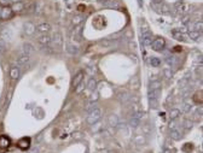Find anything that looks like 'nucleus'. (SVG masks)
I'll return each instance as SVG.
<instances>
[{
  "label": "nucleus",
  "mask_w": 203,
  "mask_h": 153,
  "mask_svg": "<svg viewBox=\"0 0 203 153\" xmlns=\"http://www.w3.org/2000/svg\"><path fill=\"white\" fill-rule=\"evenodd\" d=\"M202 29H203V23H202V21H198L196 24H195V27H194V30L195 32H198V33H201L202 32Z\"/></svg>",
  "instance_id": "34"
},
{
  "label": "nucleus",
  "mask_w": 203,
  "mask_h": 153,
  "mask_svg": "<svg viewBox=\"0 0 203 153\" xmlns=\"http://www.w3.org/2000/svg\"><path fill=\"white\" fill-rule=\"evenodd\" d=\"M163 153H169V151H167V149H166V151H165Z\"/></svg>",
  "instance_id": "57"
},
{
  "label": "nucleus",
  "mask_w": 203,
  "mask_h": 153,
  "mask_svg": "<svg viewBox=\"0 0 203 153\" xmlns=\"http://www.w3.org/2000/svg\"><path fill=\"white\" fill-rule=\"evenodd\" d=\"M152 3H154L155 5H160L162 3V0H152Z\"/></svg>",
  "instance_id": "53"
},
{
  "label": "nucleus",
  "mask_w": 203,
  "mask_h": 153,
  "mask_svg": "<svg viewBox=\"0 0 203 153\" xmlns=\"http://www.w3.org/2000/svg\"><path fill=\"white\" fill-rule=\"evenodd\" d=\"M149 62H150V64H151L152 66H155V68L161 65V60H160L158 58H156V57H151Z\"/></svg>",
  "instance_id": "28"
},
{
  "label": "nucleus",
  "mask_w": 203,
  "mask_h": 153,
  "mask_svg": "<svg viewBox=\"0 0 203 153\" xmlns=\"http://www.w3.org/2000/svg\"><path fill=\"white\" fill-rule=\"evenodd\" d=\"M103 5L106 7H110V8H119V4L115 1V0H105L103 3Z\"/></svg>",
  "instance_id": "20"
},
{
  "label": "nucleus",
  "mask_w": 203,
  "mask_h": 153,
  "mask_svg": "<svg viewBox=\"0 0 203 153\" xmlns=\"http://www.w3.org/2000/svg\"><path fill=\"white\" fill-rule=\"evenodd\" d=\"M35 29L41 34H47L50 32V29H51V25L48 23H41V24H39Z\"/></svg>",
  "instance_id": "10"
},
{
  "label": "nucleus",
  "mask_w": 203,
  "mask_h": 153,
  "mask_svg": "<svg viewBox=\"0 0 203 153\" xmlns=\"http://www.w3.org/2000/svg\"><path fill=\"white\" fill-rule=\"evenodd\" d=\"M108 123H109V126H110V127L116 128V127H117V124L120 123L119 117H117L116 115H111V116H109V118H108Z\"/></svg>",
  "instance_id": "12"
},
{
  "label": "nucleus",
  "mask_w": 203,
  "mask_h": 153,
  "mask_svg": "<svg viewBox=\"0 0 203 153\" xmlns=\"http://www.w3.org/2000/svg\"><path fill=\"white\" fill-rule=\"evenodd\" d=\"M82 21H84V17L81 16V15H76V16L73 17V24H74V25L81 24V23H82Z\"/></svg>",
  "instance_id": "27"
},
{
  "label": "nucleus",
  "mask_w": 203,
  "mask_h": 153,
  "mask_svg": "<svg viewBox=\"0 0 203 153\" xmlns=\"http://www.w3.org/2000/svg\"><path fill=\"white\" fill-rule=\"evenodd\" d=\"M166 60H167V63H168L170 66H173V65L175 64V57H168Z\"/></svg>",
  "instance_id": "43"
},
{
  "label": "nucleus",
  "mask_w": 203,
  "mask_h": 153,
  "mask_svg": "<svg viewBox=\"0 0 203 153\" xmlns=\"http://www.w3.org/2000/svg\"><path fill=\"white\" fill-rule=\"evenodd\" d=\"M97 107H98L97 103H91V104H88V105H87L86 110H87L88 112H91V111H92V110H94V109H97Z\"/></svg>",
  "instance_id": "39"
},
{
  "label": "nucleus",
  "mask_w": 203,
  "mask_h": 153,
  "mask_svg": "<svg viewBox=\"0 0 203 153\" xmlns=\"http://www.w3.org/2000/svg\"><path fill=\"white\" fill-rule=\"evenodd\" d=\"M179 87L180 88H186L187 86V78H182L181 81H179Z\"/></svg>",
  "instance_id": "38"
},
{
  "label": "nucleus",
  "mask_w": 203,
  "mask_h": 153,
  "mask_svg": "<svg viewBox=\"0 0 203 153\" xmlns=\"http://www.w3.org/2000/svg\"><path fill=\"white\" fill-rule=\"evenodd\" d=\"M116 128H119V130H120V131H125V134H128V129H127V126H126L125 123H122V124L119 123Z\"/></svg>",
  "instance_id": "37"
},
{
  "label": "nucleus",
  "mask_w": 203,
  "mask_h": 153,
  "mask_svg": "<svg viewBox=\"0 0 203 153\" xmlns=\"http://www.w3.org/2000/svg\"><path fill=\"white\" fill-rule=\"evenodd\" d=\"M189 8V5H181V7H179V13H185Z\"/></svg>",
  "instance_id": "45"
},
{
  "label": "nucleus",
  "mask_w": 203,
  "mask_h": 153,
  "mask_svg": "<svg viewBox=\"0 0 203 153\" xmlns=\"http://www.w3.org/2000/svg\"><path fill=\"white\" fill-rule=\"evenodd\" d=\"M10 146V139L6 136H0V148H7Z\"/></svg>",
  "instance_id": "19"
},
{
  "label": "nucleus",
  "mask_w": 203,
  "mask_h": 153,
  "mask_svg": "<svg viewBox=\"0 0 203 153\" xmlns=\"http://www.w3.org/2000/svg\"><path fill=\"white\" fill-rule=\"evenodd\" d=\"M180 116V110L178 109H172L170 112H169V118L173 121V119H177L178 117Z\"/></svg>",
  "instance_id": "25"
},
{
  "label": "nucleus",
  "mask_w": 203,
  "mask_h": 153,
  "mask_svg": "<svg viewBox=\"0 0 203 153\" xmlns=\"http://www.w3.org/2000/svg\"><path fill=\"white\" fill-rule=\"evenodd\" d=\"M173 36L177 40H184V37H182V34L180 32H178V30H174V32H173Z\"/></svg>",
  "instance_id": "40"
},
{
  "label": "nucleus",
  "mask_w": 203,
  "mask_h": 153,
  "mask_svg": "<svg viewBox=\"0 0 203 153\" xmlns=\"http://www.w3.org/2000/svg\"><path fill=\"white\" fill-rule=\"evenodd\" d=\"M93 127H92V131L93 133H98L102 128H103V127H102V123H100V122H97V123H94V124H92Z\"/></svg>",
  "instance_id": "35"
},
{
  "label": "nucleus",
  "mask_w": 203,
  "mask_h": 153,
  "mask_svg": "<svg viewBox=\"0 0 203 153\" xmlns=\"http://www.w3.org/2000/svg\"><path fill=\"white\" fill-rule=\"evenodd\" d=\"M100 45L103 47H109V46L113 45V42H111L110 39H104V40H102V41H100Z\"/></svg>",
  "instance_id": "36"
},
{
  "label": "nucleus",
  "mask_w": 203,
  "mask_h": 153,
  "mask_svg": "<svg viewBox=\"0 0 203 153\" xmlns=\"http://www.w3.org/2000/svg\"><path fill=\"white\" fill-rule=\"evenodd\" d=\"M82 81H84V73H82V71H80V73H77L75 75V77L73 80V87L76 88L81 82H82Z\"/></svg>",
  "instance_id": "11"
},
{
  "label": "nucleus",
  "mask_w": 203,
  "mask_h": 153,
  "mask_svg": "<svg viewBox=\"0 0 203 153\" xmlns=\"http://www.w3.org/2000/svg\"><path fill=\"white\" fill-rule=\"evenodd\" d=\"M163 75H165V77L166 78H172V77H173V71H172V69L170 68H166V69H163Z\"/></svg>",
  "instance_id": "29"
},
{
  "label": "nucleus",
  "mask_w": 203,
  "mask_h": 153,
  "mask_svg": "<svg viewBox=\"0 0 203 153\" xmlns=\"http://www.w3.org/2000/svg\"><path fill=\"white\" fill-rule=\"evenodd\" d=\"M189 17L186 16V17H184V18H182V23H184V24H187V22H189Z\"/></svg>",
  "instance_id": "51"
},
{
  "label": "nucleus",
  "mask_w": 203,
  "mask_h": 153,
  "mask_svg": "<svg viewBox=\"0 0 203 153\" xmlns=\"http://www.w3.org/2000/svg\"><path fill=\"white\" fill-rule=\"evenodd\" d=\"M15 15V12L12 11V8L10 6H4L1 10V13H0V18L1 19H10L12 18Z\"/></svg>",
  "instance_id": "5"
},
{
  "label": "nucleus",
  "mask_w": 203,
  "mask_h": 153,
  "mask_svg": "<svg viewBox=\"0 0 203 153\" xmlns=\"http://www.w3.org/2000/svg\"><path fill=\"white\" fill-rule=\"evenodd\" d=\"M81 135H82L81 133H74V134H73V137H74V139H81V137H82Z\"/></svg>",
  "instance_id": "50"
},
{
  "label": "nucleus",
  "mask_w": 203,
  "mask_h": 153,
  "mask_svg": "<svg viewBox=\"0 0 203 153\" xmlns=\"http://www.w3.org/2000/svg\"><path fill=\"white\" fill-rule=\"evenodd\" d=\"M149 103H150V106L152 109H156L157 107V100L156 99H149Z\"/></svg>",
  "instance_id": "44"
},
{
  "label": "nucleus",
  "mask_w": 203,
  "mask_h": 153,
  "mask_svg": "<svg viewBox=\"0 0 203 153\" xmlns=\"http://www.w3.org/2000/svg\"><path fill=\"white\" fill-rule=\"evenodd\" d=\"M81 32H82V24H79L76 25V28L73 30V37L76 40V41H81V39H82V36H81Z\"/></svg>",
  "instance_id": "9"
},
{
  "label": "nucleus",
  "mask_w": 203,
  "mask_h": 153,
  "mask_svg": "<svg viewBox=\"0 0 203 153\" xmlns=\"http://www.w3.org/2000/svg\"><path fill=\"white\" fill-rule=\"evenodd\" d=\"M38 42L41 46H48L51 44V37L47 34H43L38 37Z\"/></svg>",
  "instance_id": "7"
},
{
  "label": "nucleus",
  "mask_w": 203,
  "mask_h": 153,
  "mask_svg": "<svg viewBox=\"0 0 203 153\" xmlns=\"http://www.w3.org/2000/svg\"><path fill=\"white\" fill-rule=\"evenodd\" d=\"M10 77L12 80H17L19 77V69L17 66H12L11 70H10Z\"/></svg>",
  "instance_id": "18"
},
{
  "label": "nucleus",
  "mask_w": 203,
  "mask_h": 153,
  "mask_svg": "<svg viewBox=\"0 0 203 153\" xmlns=\"http://www.w3.org/2000/svg\"><path fill=\"white\" fill-rule=\"evenodd\" d=\"M0 37H1L4 41H10V40L12 39V32H11V29L10 28H5L1 34H0Z\"/></svg>",
  "instance_id": "8"
},
{
  "label": "nucleus",
  "mask_w": 203,
  "mask_h": 153,
  "mask_svg": "<svg viewBox=\"0 0 203 153\" xmlns=\"http://www.w3.org/2000/svg\"><path fill=\"white\" fill-rule=\"evenodd\" d=\"M29 153H39V149H38V148H34V149H32V151H30Z\"/></svg>",
  "instance_id": "54"
},
{
  "label": "nucleus",
  "mask_w": 203,
  "mask_h": 153,
  "mask_svg": "<svg viewBox=\"0 0 203 153\" xmlns=\"http://www.w3.org/2000/svg\"><path fill=\"white\" fill-rule=\"evenodd\" d=\"M12 8V11L13 12H21L22 10L24 8V4L22 1H19V3H15V5L11 7Z\"/></svg>",
  "instance_id": "23"
},
{
  "label": "nucleus",
  "mask_w": 203,
  "mask_h": 153,
  "mask_svg": "<svg viewBox=\"0 0 203 153\" xmlns=\"http://www.w3.org/2000/svg\"><path fill=\"white\" fill-rule=\"evenodd\" d=\"M100 118H102V110H100L99 107H97V109L92 110L91 112H88V116H87V123L92 126V124L97 123V122H99Z\"/></svg>",
  "instance_id": "1"
},
{
  "label": "nucleus",
  "mask_w": 203,
  "mask_h": 153,
  "mask_svg": "<svg viewBox=\"0 0 203 153\" xmlns=\"http://www.w3.org/2000/svg\"><path fill=\"white\" fill-rule=\"evenodd\" d=\"M51 41L53 42V47L57 48V49H60L63 47V39H62L60 33H58V32L53 34V37L51 39Z\"/></svg>",
  "instance_id": "3"
},
{
  "label": "nucleus",
  "mask_w": 203,
  "mask_h": 153,
  "mask_svg": "<svg viewBox=\"0 0 203 153\" xmlns=\"http://www.w3.org/2000/svg\"><path fill=\"white\" fill-rule=\"evenodd\" d=\"M29 145H30V139H29V137L22 139V140H19V142H18V147L21 148V149H27V148H29Z\"/></svg>",
  "instance_id": "14"
},
{
  "label": "nucleus",
  "mask_w": 203,
  "mask_h": 153,
  "mask_svg": "<svg viewBox=\"0 0 203 153\" xmlns=\"http://www.w3.org/2000/svg\"><path fill=\"white\" fill-rule=\"evenodd\" d=\"M141 42H143L144 46H151L152 44V34L149 32L146 27L141 29Z\"/></svg>",
  "instance_id": "2"
},
{
  "label": "nucleus",
  "mask_w": 203,
  "mask_h": 153,
  "mask_svg": "<svg viewBox=\"0 0 203 153\" xmlns=\"http://www.w3.org/2000/svg\"><path fill=\"white\" fill-rule=\"evenodd\" d=\"M22 52H23V54H30V53H33L34 52V47H33V45L32 44H24L23 46H22Z\"/></svg>",
  "instance_id": "13"
},
{
  "label": "nucleus",
  "mask_w": 203,
  "mask_h": 153,
  "mask_svg": "<svg viewBox=\"0 0 203 153\" xmlns=\"http://www.w3.org/2000/svg\"><path fill=\"white\" fill-rule=\"evenodd\" d=\"M19 1H22V0H11V3H19Z\"/></svg>",
  "instance_id": "56"
},
{
  "label": "nucleus",
  "mask_w": 203,
  "mask_h": 153,
  "mask_svg": "<svg viewBox=\"0 0 203 153\" xmlns=\"http://www.w3.org/2000/svg\"><path fill=\"white\" fill-rule=\"evenodd\" d=\"M196 114H197V116L199 115V117L202 116V107H198V109H197V112H196Z\"/></svg>",
  "instance_id": "52"
},
{
  "label": "nucleus",
  "mask_w": 203,
  "mask_h": 153,
  "mask_svg": "<svg viewBox=\"0 0 203 153\" xmlns=\"http://www.w3.org/2000/svg\"><path fill=\"white\" fill-rule=\"evenodd\" d=\"M67 52L70 54V56H76L79 53V47L75 46V45H68L67 46Z\"/></svg>",
  "instance_id": "15"
},
{
  "label": "nucleus",
  "mask_w": 203,
  "mask_h": 153,
  "mask_svg": "<svg viewBox=\"0 0 203 153\" xmlns=\"http://www.w3.org/2000/svg\"><path fill=\"white\" fill-rule=\"evenodd\" d=\"M161 87H162V85H161L160 81H152V82H150V85H149V92L155 90V89H160Z\"/></svg>",
  "instance_id": "22"
},
{
  "label": "nucleus",
  "mask_w": 203,
  "mask_h": 153,
  "mask_svg": "<svg viewBox=\"0 0 203 153\" xmlns=\"http://www.w3.org/2000/svg\"><path fill=\"white\" fill-rule=\"evenodd\" d=\"M98 98H99V93H98V90L96 89V90H93V93H92V95H91V98H89V100H91V103H96V101L98 100Z\"/></svg>",
  "instance_id": "33"
},
{
  "label": "nucleus",
  "mask_w": 203,
  "mask_h": 153,
  "mask_svg": "<svg viewBox=\"0 0 203 153\" xmlns=\"http://www.w3.org/2000/svg\"><path fill=\"white\" fill-rule=\"evenodd\" d=\"M175 127H177V124H175V122H174V119H173V121H172L170 123H169V128L173 130V129H175Z\"/></svg>",
  "instance_id": "49"
},
{
  "label": "nucleus",
  "mask_w": 203,
  "mask_h": 153,
  "mask_svg": "<svg viewBox=\"0 0 203 153\" xmlns=\"http://www.w3.org/2000/svg\"><path fill=\"white\" fill-rule=\"evenodd\" d=\"M151 46H152V49L154 51H156V52H161V51H163V48L166 46V42H165L163 39L160 37V39H156L155 41L151 44Z\"/></svg>",
  "instance_id": "4"
},
{
  "label": "nucleus",
  "mask_w": 203,
  "mask_h": 153,
  "mask_svg": "<svg viewBox=\"0 0 203 153\" xmlns=\"http://www.w3.org/2000/svg\"><path fill=\"white\" fill-rule=\"evenodd\" d=\"M77 87H79V88H76V89H75V92H76V93H80V92L85 88V83H84V82H81V83H80Z\"/></svg>",
  "instance_id": "46"
},
{
  "label": "nucleus",
  "mask_w": 203,
  "mask_h": 153,
  "mask_svg": "<svg viewBox=\"0 0 203 153\" xmlns=\"http://www.w3.org/2000/svg\"><path fill=\"white\" fill-rule=\"evenodd\" d=\"M85 153H89V152H88V149H87V151H86V152H85Z\"/></svg>",
  "instance_id": "58"
},
{
  "label": "nucleus",
  "mask_w": 203,
  "mask_h": 153,
  "mask_svg": "<svg viewBox=\"0 0 203 153\" xmlns=\"http://www.w3.org/2000/svg\"><path fill=\"white\" fill-rule=\"evenodd\" d=\"M189 36H190V39H192V40H198V39L201 37V33L195 32V30H191V32H189Z\"/></svg>",
  "instance_id": "30"
},
{
  "label": "nucleus",
  "mask_w": 203,
  "mask_h": 153,
  "mask_svg": "<svg viewBox=\"0 0 203 153\" xmlns=\"http://www.w3.org/2000/svg\"><path fill=\"white\" fill-rule=\"evenodd\" d=\"M29 60H30V57L28 54H22L17 59V64L18 65H26L27 63H29Z\"/></svg>",
  "instance_id": "17"
},
{
  "label": "nucleus",
  "mask_w": 203,
  "mask_h": 153,
  "mask_svg": "<svg viewBox=\"0 0 203 153\" xmlns=\"http://www.w3.org/2000/svg\"><path fill=\"white\" fill-rule=\"evenodd\" d=\"M23 30H24V33L27 35H33L36 29H35V25L32 22H26L24 25H23Z\"/></svg>",
  "instance_id": "6"
},
{
  "label": "nucleus",
  "mask_w": 203,
  "mask_h": 153,
  "mask_svg": "<svg viewBox=\"0 0 203 153\" xmlns=\"http://www.w3.org/2000/svg\"><path fill=\"white\" fill-rule=\"evenodd\" d=\"M192 110V104H189V103H184L182 104V107H181V111L185 112V114H187V112H190Z\"/></svg>",
  "instance_id": "31"
},
{
  "label": "nucleus",
  "mask_w": 203,
  "mask_h": 153,
  "mask_svg": "<svg viewBox=\"0 0 203 153\" xmlns=\"http://www.w3.org/2000/svg\"><path fill=\"white\" fill-rule=\"evenodd\" d=\"M170 137L173 139V140H175V141H178V140H180V139H181V133H180L178 129H173V130H170Z\"/></svg>",
  "instance_id": "21"
},
{
  "label": "nucleus",
  "mask_w": 203,
  "mask_h": 153,
  "mask_svg": "<svg viewBox=\"0 0 203 153\" xmlns=\"http://www.w3.org/2000/svg\"><path fill=\"white\" fill-rule=\"evenodd\" d=\"M10 4H11V0H0V5L3 6H9Z\"/></svg>",
  "instance_id": "47"
},
{
  "label": "nucleus",
  "mask_w": 203,
  "mask_h": 153,
  "mask_svg": "<svg viewBox=\"0 0 203 153\" xmlns=\"http://www.w3.org/2000/svg\"><path fill=\"white\" fill-rule=\"evenodd\" d=\"M137 1H138V5L139 6H143V0H137Z\"/></svg>",
  "instance_id": "55"
},
{
  "label": "nucleus",
  "mask_w": 203,
  "mask_h": 153,
  "mask_svg": "<svg viewBox=\"0 0 203 153\" xmlns=\"http://www.w3.org/2000/svg\"><path fill=\"white\" fill-rule=\"evenodd\" d=\"M192 126H194V122L190 121V119H186V121L184 122V127H185L186 129H191Z\"/></svg>",
  "instance_id": "42"
},
{
  "label": "nucleus",
  "mask_w": 203,
  "mask_h": 153,
  "mask_svg": "<svg viewBox=\"0 0 203 153\" xmlns=\"http://www.w3.org/2000/svg\"><path fill=\"white\" fill-rule=\"evenodd\" d=\"M87 88L89 89V90H96L97 89V81L92 77V78H89L88 80V83H87Z\"/></svg>",
  "instance_id": "24"
},
{
  "label": "nucleus",
  "mask_w": 203,
  "mask_h": 153,
  "mask_svg": "<svg viewBox=\"0 0 203 153\" xmlns=\"http://www.w3.org/2000/svg\"><path fill=\"white\" fill-rule=\"evenodd\" d=\"M129 99H131V98H129V94L127 93V92H124V93H120V101H121V103L126 104Z\"/></svg>",
  "instance_id": "26"
},
{
  "label": "nucleus",
  "mask_w": 203,
  "mask_h": 153,
  "mask_svg": "<svg viewBox=\"0 0 203 153\" xmlns=\"http://www.w3.org/2000/svg\"><path fill=\"white\" fill-rule=\"evenodd\" d=\"M161 93H162V89H155V90H150L149 92V99H158L161 97Z\"/></svg>",
  "instance_id": "16"
},
{
  "label": "nucleus",
  "mask_w": 203,
  "mask_h": 153,
  "mask_svg": "<svg viewBox=\"0 0 203 153\" xmlns=\"http://www.w3.org/2000/svg\"><path fill=\"white\" fill-rule=\"evenodd\" d=\"M4 47H5V41L0 37V52H3V51H4Z\"/></svg>",
  "instance_id": "48"
},
{
  "label": "nucleus",
  "mask_w": 203,
  "mask_h": 153,
  "mask_svg": "<svg viewBox=\"0 0 203 153\" xmlns=\"http://www.w3.org/2000/svg\"><path fill=\"white\" fill-rule=\"evenodd\" d=\"M134 142L137 145H143V144H145V137L143 135H137L134 139Z\"/></svg>",
  "instance_id": "32"
},
{
  "label": "nucleus",
  "mask_w": 203,
  "mask_h": 153,
  "mask_svg": "<svg viewBox=\"0 0 203 153\" xmlns=\"http://www.w3.org/2000/svg\"><path fill=\"white\" fill-rule=\"evenodd\" d=\"M139 124H140V121H138L136 118H131V126L133 127V128H137Z\"/></svg>",
  "instance_id": "41"
}]
</instances>
